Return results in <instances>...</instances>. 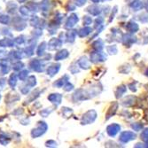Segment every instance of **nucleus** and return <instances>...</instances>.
<instances>
[{"mask_svg":"<svg viewBox=\"0 0 148 148\" xmlns=\"http://www.w3.org/2000/svg\"><path fill=\"white\" fill-rule=\"evenodd\" d=\"M120 130H121V126L116 123H113L109 125L106 129V132L110 137H114Z\"/></svg>","mask_w":148,"mask_h":148,"instance_id":"nucleus-4","label":"nucleus"},{"mask_svg":"<svg viewBox=\"0 0 148 148\" xmlns=\"http://www.w3.org/2000/svg\"><path fill=\"white\" fill-rule=\"evenodd\" d=\"M106 50H107V52L110 53V54H116L118 51L117 47L115 45H111V46L106 47Z\"/></svg>","mask_w":148,"mask_h":148,"instance_id":"nucleus-12","label":"nucleus"},{"mask_svg":"<svg viewBox=\"0 0 148 148\" xmlns=\"http://www.w3.org/2000/svg\"><path fill=\"white\" fill-rule=\"evenodd\" d=\"M82 60H83L84 62H83V64H82V63H80L81 66H82L83 69H89V68H90V63H89V61L87 60V59L84 58V59H82Z\"/></svg>","mask_w":148,"mask_h":148,"instance_id":"nucleus-15","label":"nucleus"},{"mask_svg":"<svg viewBox=\"0 0 148 148\" xmlns=\"http://www.w3.org/2000/svg\"><path fill=\"white\" fill-rule=\"evenodd\" d=\"M146 146H148V144H147V145H146Z\"/></svg>","mask_w":148,"mask_h":148,"instance_id":"nucleus-23","label":"nucleus"},{"mask_svg":"<svg viewBox=\"0 0 148 148\" xmlns=\"http://www.w3.org/2000/svg\"><path fill=\"white\" fill-rule=\"evenodd\" d=\"M88 12L90 13L91 15H94V16H96V15H99V12H100V8L97 5H91L88 8Z\"/></svg>","mask_w":148,"mask_h":148,"instance_id":"nucleus-9","label":"nucleus"},{"mask_svg":"<svg viewBox=\"0 0 148 148\" xmlns=\"http://www.w3.org/2000/svg\"><path fill=\"white\" fill-rule=\"evenodd\" d=\"M126 29L130 33H135L138 30V25L135 22H129L127 25H126Z\"/></svg>","mask_w":148,"mask_h":148,"instance_id":"nucleus-6","label":"nucleus"},{"mask_svg":"<svg viewBox=\"0 0 148 148\" xmlns=\"http://www.w3.org/2000/svg\"><path fill=\"white\" fill-rule=\"evenodd\" d=\"M126 90H127L126 86H124V85L120 86V87L117 89L116 92H115V94H116V98H121V97H122V96L123 95V94L126 92Z\"/></svg>","mask_w":148,"mask_h":148,"instance_id":"nucleus-11","label":"nucleus"},{"mask_svg":"<svg viewBox=\"0 0 148 148\" xmlns=\"http://www.w3.org/2000/svg\"><path fill=\"white\" fill-rule=\"evenodd\" d=\"M106 60V55L105 53L101 52V51H93L91 52L90 54V60L94 63H97V62H100V61H104Z\"/></svg>","mask_w":148,"mask_h":148,"instance_id":"nucleus-1","label":"nucleus"},{"mask_svg":"<svg viewBox=\"0 0 148 148\" xmlns=\"http://www.w3.org/2000/svg\"><path fill=\"white\" fill-rule=\"evenodd\" d=\"M131 128H132L134 130L139 131V130H141V129L143 128V125L140 124V123H133V124H131Z\"/></svg>","mask_w":148,"mask_h":148,"instance_id":"nucleus-16","label":"nucleus"},{"mask_svg":"<svg viewBox=\"0 0 148 148\" xmlns=\"http://www.w3.org/2000/svg\"><path fill=\"white\" fill-rule=\"evenodd\" d=\"M84 24L90 25V24L92 23V19L90 17H89V16H85L84 19Z\"/></svg>","mask_w":148,"mask_h":148,"instance_id":"nucleus-17","label":"nucleus"},{"mask_svg":"<svg viewBox=\"0 0 148 148\" xmlns=\"http://www.w3.org/2000/svg\"><path fill=\"white\" fill-rule=\"evenodd\" d=\"M97 118V113L94 110H90L88 111L84 115V119H83V124H89L93 123L94 121Z\"/></svg>","mask_w":148,"mask_h":148,"instance_id":"nucleus-3","label":"nucleus"},{"mask_svg":"<svg viewBox=\"0 0 148 148\" xmlns=\"http://www.w3.org/2000/svg\"><path fill=\"white\" fill-rule=\"evenodd\" d=\"M130 7L134 11H139L144 7V4L142 3L141 0H134V1L130 4Z\"/></svg>","mask_w":148,"mask_h":148,"instance_id":"nucleus-5","label":"nucleus"},{"mask_svg":"<svg viewBox=\"0 0 148 148\" xmlns=\"http://www.w3.org/2000/svg\"><path fill=\"white\" fill-rule=\"evenodd\" d=\"M136 134L132 132V131H123L122 132V134L120 135V141L123 143H128L130 140H133L136 138Z\"/></svg>","mask_w":148,"mask_h":148,"instance_id":"nucleus-2","label":"nucleus"},{"mask_svg":"<svg viewBox=\"0 0 148 148\" xmlns=\"http://www.w3.org/2000/svg\"><path fill=\"white\" fill-rule=\"evenodd\" d=\"M117 108H118V104H117V103H114V104L110 106L109 110L107 111V114H106V119H109L111 116H113V115L115 114V112H116Z\"/></svg>","mask_w":148,"mask_h":148,"instance_id":"nucleus-8","label":"nucleus"},{"mask_svg":"<svg viewBox=\"0 0 148 148\" xmlns=\"http://www.w3.org/2000/svg\"><path fill=\"white\" fill-rule=\"evenodd\" d=\"M85 2H86V0H79V5H84V4H85Z\"/></svg>","mask_w":148,"mask_h":148,"instance_id":"nucleus-18","label":"nucleus"},{"mask_svg":"<svg viewBox=\"0 0 148 148\" xmlns=\"http://www.w3.org/2000/svg\"><path fill=\"white\" fill-rule=\"evenodd\" d=\"M91 31H92V29H90V28H85V29H84L81 30L80 36H87V35H88V34H90Z\"/></svg>","mask_w":148,"mask_h":148,"instance_id":"nucleus-14","label":"nucleus"},{"mask_svg":"<svg viewBox=\"0 0 148 148\" xmlns=\"http://www.w3.org/2000/svg\"><path fill=\"white\" fill-rule=\"evenodd\" d=\"M134 42H136V37H134L130 35H127L123 37V44L129 46H130Z\"/></svg>","mask_w":148,"mask_h":148,"instance_id":"nucleus-7","label":"nucleus"},{"mask_svg":"<svg viewBox=\"0 0 148 148\" xmlns=\"http://www.w3.org/2000/svg\"><path fill=\"white\" fill-rule=\"evenodd\" d=\"M92 46H93V48L95 49L96 51H100L104 48V43H103L102 40L99 39V40H97V41H95V42L93 43Z\"/></svg>","mask_w":148,"mask_h":148,"instance_id":"nucleus-10","label":"nucleus"},{"mask_svg":"<svg viewBox=\"0 0 148 148\" xmlns=\"http://www.w3.org/2000/svg\"><path fill=\"white\" fill-rule=\"evenodd\" d=\"M145 7H146V10L148 11V1H147V4H146V5H145Z\"/></svg>","mask_w":148,"mask_h":148,"instance_id":"nucleus-20","label":"nucleus"},{"mask_svg":"<svg viewBox=\"0 0 148 148\" xmlns=\"http://www.w3.org/2000/svg\"><path fill=\"white\" fill-rule=\"evenodd\" d=\"M141 138L144 142L148 143V129H145V130H143V132L141 133Z\"/></svg>","mask_w":148,"mask_h":148,"instance_id":"nucleus-13","label":"nucleus"},{"mask_svg":"<svg viewBox=\"0 0 148 148\" xmlns=\"http://www.w3.org/2000/svg\"><path fill=\"white\" fill-rule=\"evenodd\" d=\"M102 1H107V0H102Z\"/></svg>","mask_w":148,"mask_h":148,"instance_id":"nucleus-22","label":"nucleus"},{"mask_svg":"<svg viewBox=\"0 0 148 148\" xmlns=\"http://www.w3.org/2000/svg\"><path fill=\"white\" fill-rule=\"evenodd\" d=\"M146 75H147V76H148V69H147V70H146Z\"/></svg>","mask_w":148,"mask_h":148,"instance_id":"nucleus-21","label":"nucleus"},{"mask_svg":"<svg viewBox=\"0 0 148 148\" xmlns=\"http://www.w3.org/2000/svg\"><path fill=\"white\" fill-rule=\"evenodd\" d=\"M91 1H92L93 3H99V0H91Z\"/></svg>","mask_w":148,"mask_h":148,"instance_id":"nucleus-19","label":"nucleus"}]
</instances>
